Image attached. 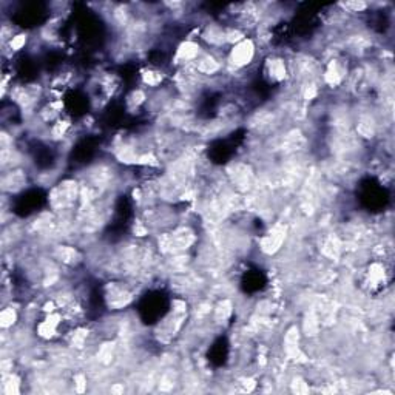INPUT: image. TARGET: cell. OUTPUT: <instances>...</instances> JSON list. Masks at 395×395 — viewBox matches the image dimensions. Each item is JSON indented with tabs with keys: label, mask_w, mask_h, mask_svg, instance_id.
I'll return each mask as SVG.
<instances>
[{
	"label": "cell",
	"mask_w": 395,
	"mask_h": 395,
	"mask_svg": "<svg viewBox=\"0 0 395 395\" xmlns=\"http://www.w3.org/2000/svg\"><path fill=\"white\" fill-rule=\"evenodd\" d=\"M266 76L273 84H280L287 77V65L286 60L280 56H272L266 62Z\"/></svg>",
	"instance_id": "cell-2"
},
{
	"label": "cell",
	"mask_w": 395,
	"mask_h": 395,
	"mask_svg": "<svg viewBox=\"0 0 395 395\" xmlns=\"http://www.w3.org/2000/svg\"><path fill=\"white\" fill-rule=\"evenodd\" d=\"M162 79H164L162 73H161L159 70H156V68H148V70H145V71L142 73V82H144L147 87H151V88H154V87H157V85H161V84H162Z\"/></svg>",
	"instance_id": "cell-3"
},
{
	"label": "cell",
	"mask_w": 395,
	"mask_h": 395,
	"mask_svg": "<svg viewBox=\"0 0 395 395\" xmlns=\"http://www.w3.org/2000/svg\"><path fill=\"white\" fill-rule=\"evenodd\" d=\"M0 321H2V327L4 329H10L11 326L16 324L17 321V312L14 307H5L2 310V315H0Z\"/></svg>",
	"instance_id": "cell-5"
},
{
	"label": "cell",
	"mask_w": 395,
	"mask_h": 395,
	"mask_svg": "<svg viewBox=\"0 0 395 395\" xmlns=\"http://www.w3.org/2000/svg\"><path fill=\"white\" fill-rule=\"evenodd\" d=\"M256 56V44L253 39H243L241 42L230 47L227 51V65L233 70H244L247 68Z\"/></svg>",
	"instance_id": "cell-1"
},
{
	"label": "cell",
	"mask_w": 395,
	"mask_h": 395,
	"mask_svg": "<svg viewBox=\"0 0 395 395\" xmlns=\"http://www.w3.org/2000/svg\"><path fill=\"white\" fill-rule=\"evenodd\" d=\"M26 44H28V34L26 32H16L7 45L13 53H19L26 47Z\"/></svg>",
	"instance_id": "cell-4"
}]
</instances>
